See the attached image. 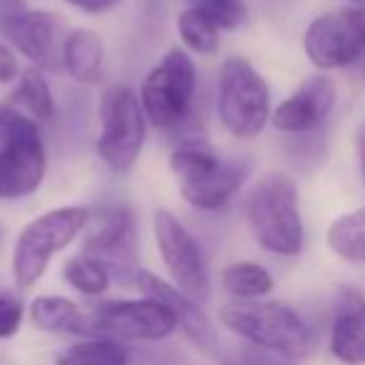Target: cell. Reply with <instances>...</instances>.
I'll return each mask as SVG.
<instances>
[{
	"mask_svg": "<svg viewBox=\"0 0 365 365\" xmlns=\"http://www.w3.org/2000/svg\"><path fill=\"white\" fill-rule=\"evenodd\" d=\"M188 8L203 13L223 31H235L248 21V6L245 0H182Z\"/></svg>",
	"mask_w": 365,
	"mask_h": 365,
	"instance_id": "484cf974",
	"label": "cell"
},
{
	"mask_svg": "<svg viewBox=\"0 0 365 365\" xmlns=\"http://www.w3.org/2000/svg\"><path fill=\"white\" fill-rule=\"evenodd\" d=\"M13 101L28 110L36 123H48L56 118V98H53L51 83L46 81L41 68L31 66L21 73L18 86L13 91Z\"/></svg>",
	"mask_w": 365,
	"mask_h": 365,
	"instance_id": "603a6c76",
	"label": "cell"
},
{
	"mask_svg": "<svg viewBox=\"0 0 365 365\" xmlns=\"http://www.w3.org/2000/svg\"><path fill=\"white\" fill-rule=\"evenodd\" d=\"M61 21L51 11H28V8L0 26V33L8 38V43L41 71L63 68L66 38L61 36Z\"/></svg>",
	"mask_w": 365,
	"mask_h": 365,
	"instance_id": "7c38bea8",
	"label": "cell"
},
{
	"mask_svg": "<svg viewBox=\"0 0 365 365\" xmlns=\"http://www.w3.org/2000/svg\"><path fill=\"white\" fill-rule=\"evenodd\" d=\"M248 173V163L223 160L208 175L190 182H180V195L185 198V203L198 210H218L225 203H230V198L243 188Z\"/></svg>",
	"mask_w": 365,
	"mask_h": 365,
	"instance_id": "2e32d148",
	"label": "cell"
},
{
	"mask_svg": "<svg viewBox=\"0 0 365 365\" xmlns=\"http://www.w3.org/2000/svg\"><path fill=\"white\" fill-rule=\"evenodd\" d=\"M23 303L11 293H3L0 290V340H8L13 335H18L23 325Z\"/></svg>",
	"mask_w": 365,
	"mask_h": 365,
	"instance_id": "4316f807",
	"label": "cell"
},
{
	"mask_svg": "<svg viewBox=\"0 0 365 365\" xmlns=\"http://www.w3.org/2000/svg\"><path fill=\"white\" fill-rule=\"evenodd\" d=\"M325 243L348 263H365V205L343 213L330 223Z\"/></svg>",
	"mask_w": 365,
	"mask_h": 365,
	"instance_id": "ffe728a7",
	"label": "cell"
},
{
	"mask_svg": "<svg viewBox=\"0 0 365 365\" xmlns=\"http://www.w3.org/2000/svg\"><path fill=\"white\" fill-rule=\"evenodd\" d=\"M223 365H295V363L283 358V355L255 348V345H245V348H238L235 353H230L228 358L223 360Z\"/></svg>",
	"mask_w": 365,
	"mask_h": 365,
	"instance_id": "83f0119b",
	"label": "cell"
},
{
	"mask_svg": "<svg viewBox=\"0 0 365 365\" xmlns=\"http://www.w3.org/2000/svg\"><path fill=\"white\" fill-rule=\"evenodd\" d=\"M28 315L31 323L43 333L93 338L91 313L81 310V305L63 295H38L28 308Z\"/></svg>",
	"mask_w": 365,
	"mask_h": 365,
	"instance_id": "e0dca14e",
	"label": "cell"
},
{
	"mask_svg": "<svg viewBox=\"0 0 365 365\" xmlns=\"http://www.w3.org/2000/svg\"><path fill=\"white\" fill-rule=\"evenodd\" d=\"M353 11H365V0H345Z\"/></svg>",
	"mask_w": 365,
	"mask_h": 365,
	"instance_id": "836d02e7",
	"label": "cell"
},
{
	"mask_svg": "<svg viewBox=\"0 0 365 365\" xmlns=\"http://www.w3.org/2000/svg\"><path fill=\"white\" fill-rule=\"evenodd\" d=\"M220 285L235 300H263L273 293L275 280L268 268L253 260H235L220 270Z\"/></svg>",
	"mask_w": 365,
	"mask_h": 365,
	"instance_id": "d6986e66",
	"label": "cell"
},
{
	"mask_svg": "<svg viewBox=\"0 0 365 365\" xmlns=\"http://www.w3.org/2000/svg\"><path fill=\"white\" fill-rule=\"evenodd\" d=\"M93 338L158 343L178 330L170 308L143 295L140 300H106L91 310Z\"/></svg>",
	"mask_w": 365,
	"mask_h": 365,
	"instance_id": "30bf717a",
	"label": "cell"
},
{
	"mask_svg": "<svg viewBox=\"0 0 365 365\" xmlns=\"http://www.w3.org/2000/svg\"><path fill=\"white\" fill-rule=\"evenodd\" d=\"M358 163H360V175H363L365 182V123L358 130Z\"/></svg>",
	"mask_w": 365,
	"mask_h": 365,
	"instance_id": "1f68e13d",
	"label": "cell"
},
{
	"mask_svg": "<svg viewBox=\"0 0 365 365\" xmlns=\"http://www.w3.org/2000/svg\"><path fill=\"white\" fill-rule=\"evenodd\" d=\"M133 283H135V288L140 290L145 298L158 300V303H163L165 308L173 310V315H175V320H178V328L185 333V338H188L195 348L208 355L218 353V333H215V325L210 323L205 310L200 308V303H195L193 298L180 293L175 285L158 278L150 270L140 268L133 275Z\"/></svg>",
	"mask_w": 365,
	"mask_h": 365,
	"instance_id": "5bb4252c",
	"label": "cell"
},
{
	"mask_svg": "<svg viewBox=\"0 0 365 365\" xmlns=\"http://www.w3.org/2000/svg\"><path fill=\"white\" fill-rule=\"evenodd\" d=\"M98 115H101V135H98L101 160L113 173L133 170L148 135V118L143 113L140 98L128 86H113L103 93Z\"/></svg>",
	"mask_w": 365,
	"mask_h": 365,
	"instance_id": "52a82bcc",
	"label": "cell"
},
{
	"mask_svg": "<svg viewBox=\"0 0 365 365\" xmlns=\"http://www.w3.org/2000/svg\"><path fill=\"white\" fill-rule=\"evenodd\" d=\"M330 353L343 365H365V293L343 285L335 293Z\"/></svg>",
	"mask_w": 365,
	"mask_h": 365,
	"instance_id": "9a60e30c",
	"label": "cell"
},
{
	"mask_svg": "<svg viewBox=\"0 0 365 365\" xmlns=\"http://www.w3.org/2000/svg\"><path fill=\"white\" fill-rule=\"evenodd\" d=\"M83 255L103 263L110 275L133 278L138 273V223L128 205H101L91 210L83 230Z\"/></svg>",
	"mask_w": 365,
	"mask_h": 365,
	"instance_id": "9c48e42d",
	"label": "cell"
},
{
	"mask_svg": "<svg viewBox=\"0 0 365 365\" xmlns=\"http://www.w3.org/2000/svg\"><path fill=\"white\" fill-rule=\"evenodd\" d=\"M21 63H18L16 56V48L11 43H3L0 41V86H6V83H13L21 78Z\"/></svg>",
	"mask_w": 365,
	"mask_h": 365,
	"instance_id": "f1b7e54d",
	"label": "cell"
},
{
	"mask_svg": "<svg viewBox=\"0 0 365 365\" xmlns=\"http://www.w3.org/2000/svg\"><path fill=\"white\" fill-rule=\"evenodd\" d=\"M68 6L78 8L83 13H91V16H98V13H108L115 6H120L123 0H66Z\"/></svg>",
	"mask_w": 365,
	"mask_h": 365,
	"instance_id": "f546056e",
	"label": "cell"
},
{
	"mask_svg": "<svg viewBox=\"0 0 365 365\" xmlns=\"http://www.w3.org/2000/svg\"><path fill=\"white\" fill-rule=\"evenodd\" d=\"M218 118L238 140H253L273 118L270 88L245 58H228L218 76Z\"/></svg>",
	"mask_w": 365,
	"mask_h": 365,
	"instance_id": "5b68a950",
	"label": "cell"
},
{
	"mask_svg": "<svg viewBox=\"0 0 365 365\" xmlns=\"http://www.w3.org/2000/svg\"><path fill=\"white\" fill-rule=\"evenodd\" d=\"M195 63L182 48H170L158 66L150 68L140 86V106L148 123L160 130L182 125L193 113L195 101Z\"/></svg>",
	"mask_w": 365,
	"mask_h": 365,
	"instance_id": "8992f818",
	"label": "cell"
},
{
	"mask_svg": "<svg viewBox=\"0 0 365 365\" xmlns=\"http://www.w3.org/2000/svg\"><path fill=\"white\" fill-rule=\"evenodd\" d=\"M153 235H155L163 265L170 275V283L180 293L203 305L210 298L213 285H210L208 260L195 235L168 208L155 210L153 215Z\"/></svg>",
	"mask_w": 365,
	"mask_h": 365,
	"instance_id": "ba28073f",
	"label": "cell"
},
{
	"mask_svg": "<svg viewBox=\"0 0 365 365\" xmlns=\"http://www.w3.org/2000/svg\"><path fill=\"white\" fill-rule=\"evenodd\" d=\"M218 323L248 345L288 360L305 358L313 345L308 323L278 300H233L218 310Z\"/></svg>",
	"mask_w": 365,
	"mask_h": 365,
	"instance_id": "7a4b0ae2",
	"label": "cell"
},
{
	"mask_svg": "<svg viewBox=\"0 0 365 365\" xmlns=\"http://www.w3.org/2000/svg\"><path fill=\"white\" fill-rule=\"evenodd\" d=\"M350 11H353V8H350ZM353 18H355V26H358L360 41H363V51H365V11H353Z\"/></svg>",
	"mask_w": 365,
	"mask_h": 365,
	"instance_id": "d6a6232c",
	"label": "cell"
},
{
	"mask_svg": "<svg viewBox=\"0 0 365 365\" xmlns=\"http://www.w3.org/2000/svg\"><path fill=\"white\" fill-rule=\"evenodd\" d=\"M178 36L195 56H213L220 48V28L193 8H185L178 16Z\"/></svg>",
	"mask_w": 365,
	"mask_h": 365,
	"instance_id": "d4e9b609",
	"label": "cell"
},
{
	"mask_svg": "<svg viewBox=\"0 0 365 365\" xmlns=\"http://www.w3.org/2000/svg\"><path fill=\"white\" fill-rule=\"evenodd\" d=\"M26 11V6H23V0H0V26L8 21V18H13L16 13Z\"/></svg>",
	"mask_w": 365,
	"mask_h": 365,
	"instance_id": "4dcf8cb0",
	"label": "cell"
},
{
	"mask_svg": "<svg viewBox=\"0 0 365 365\" xmlns=\"http://www.w3.org/2000/svg\"><path fill=\"white\" fill-rule=\"evenodd\" d=\"M88 218L91 208L86 205H63L33 218L13 245V280L18 288H33L46 275L53 255L66 250L86 230Z\"/></svg>",
	"mask_w": 365,
	"mask_h": 365,
	"instance_id": "277c9868",
	"label": "cell"
},
{
	"mask_svg": "<svg viewBox=\"0 0 365 365\" xmlns=\"http://www.w3.org/2000/svg\"><path fill=\"white\" fill-rule=\"evenodd\" d=\"M48 158L38 123L16 106H0V200L33 195L46 178Z\"/></svg>",
	"mask_w": 365,
	"mask_h": 365,
	"instance_id": "3957f363",
	"label": "cell"
},
{
	"mask_svg": "<svg viewBox=\"0 0 365 365\" xmlns=\"http://www.w3.org/2000/svg\"><path fill=\"white\" fill-rule=\"evenodd\" d=\"M103 61H106V48L96 31L91 28H78L68 33L63 41V68L66 73L81 86H96L101 81Z\"/></svg>",
	"mask_w": 365,
	"mask_h": 365,
	"instance_id": "ac0fdd59",
	"label": "cell"
},
{
	"mask_svg": "<svg viewBox=\"0 0 365 365\" xmlns=\"http://www.w3.org/2000/svg\"><path fill=\"white\" fill-rule=\"evenodd\" d=\"M110 270L88 255H73L63 263V280L88 298H98L110 288Z\"/></svg>",
	"mask_w": 365,
	"mask_h": 365,
	"instance_id": "cb8c5ba5",
	"label": "cell"
},
{
	"mask_svg": "<svg viewBox=\"0 0 365 365\" xmlns=\"http://www.w3.org/2000/svg\"><path fill=\"white\" fill-rule=\"evenodd\" d=\"M245 220L253 240L265 253L293 258L303 250L305 228L298 185L285 173H265L255 180L245 198Z\"/></svg>",
	"mask_w": 365,
	"mask_h": 365,
	"instance_id": "6da1fadb",
	"label": "cell"
},
{
	"mask_svg": "<svg viewBox=\"0 0 365 365\" xmlns=\"http://www.w3.org/2000/svg\"><path fill=\"white\" fill-rule=\"evenodd\" d=\"M335 101H338L335 81L318 73V76L305 78L283 103H278L270 120L280 133H290V135L313 133L333 113Z\"/></svg>",
	"mask_w": 365,
	"mask_h": 365,
	"instance_id": "4fadbf2b",
	"label": "cell"
},
{
	"mask_svg": "<svg viewBox=\"0 0 365 365\" xmlns=\"http://www.w3.org/2000/svg\"><path fill=\"white\" fill-rule=\"evenodd\" d=\"M223 163V158L203 140V138H185L170 153V170L178 182H190L213 173Z\"/></svg>",
	"mask_w": 365,
	"mask_h": 365,
	"instance_id": "44dd1931",
	"label": "cell"
},
{
	"mask_svg": "<svg viewBox=\"0 0 365 365\" xmlns=\"http://www.w3.org/2000/svg\"><path fill=\"white\" fill-rule=\"evenodd\" d=\"M303 51L318 71H343L363 58V41L353 11L323 13L303 33Z\"/></svg>",
	"mask_w": 365,
	"mask_h": 365,
	"instance_id": "8fae6325",
	"label": "cell"
},
{
	"mask_svg": "<svg viewBox=\"0 0 365 365\" xmlns=\"http://www.w3.org/2000/svg\"><path fill=\"white\" fill-rule=\"evenodd\" d=\"M56 365H130V353L115 338H86L58 353Z\"/></svg>",
	"mask_w": 365,
	"mask_h": 365,
	"instance_id": "7402d4cb",
	"label": "cell"
}]
</instances>
